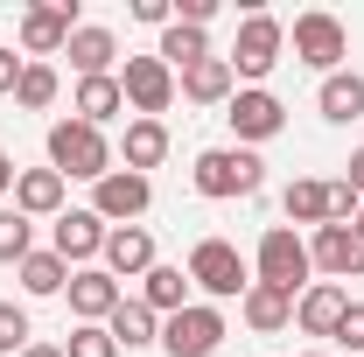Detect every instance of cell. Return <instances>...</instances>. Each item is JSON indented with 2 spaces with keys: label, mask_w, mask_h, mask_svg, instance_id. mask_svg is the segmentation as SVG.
Listing matches in <instances>:
<instances>
[{
  "label": "cell",
  "mask_w": 364,
  "mask_h": 357,
  "mask_svg": "<svg viewBox=\"0 0 364 357\" xmlns=\"http://www.w3.org/2000/svg\"><path fill=\"white\" fill-rule=\"evenodd\" d=\"M196 196H210V203H231V196H259V182H267V161L252 154V147H203L196 154Z\"/></svg>",
  "instance_id": "1"
},
{
  "label": "cell",
  "mask_w": 364,
  "mask_h": 357,
  "mask_svg": "<svg viewBox=\"0 0 364 357\" xmlns=\"http://www.w3.org/2000/svg\"><path fill=\"white\" fill-rule=\"evenodd\" d=\"M49 169L63 182H105L112 176V140L85 119H56L49 127Z\"/></svg>",
  "instance_id": "2"
},
{
  "label": "cell",
  "mask_w": 364,
  "mask_h": 357,
  "mask_svg": "<svg viewBox=\"0 0 364 357\" xmlns=\"http://www.w3.org/2000/svg\"><path fill=\"white\" fill-rule=\"evenodd\" d=\"M252 280H267L280 294H294L301 302V287H316V260H309V238L294 231V224H267L259 231V260H252Z\"/></svg>",
  "instance_id": "3"
},
{
  "label": "cell",
  "mask_w": 364,
  "mask_h": 357,
  "mask_svg": "<svg viewBox=\"0 0 364 357\" xmlns=\"http://www.w3.org/2000/svg\"><path fill=\"white\" fill-rule=\"evenodd\" d=\"M280 49H287V21L267 14V7H245V21H238V43H231V78H245V85H267L273 63H280Z\"/></svg>",
  "instance_id": "4"
},
{
  "label": "cell",
  "mask_w": 364,
  "mask_h": 357,
  "mask_svg": "<svg viewBox=\"0 0 364 357\" xmlns=\"http://www.w3.org/2000/svg\"><path fill=\"white\" fill-rule=\"evenodd\" d=\"M189 287H203L210 302H245V287H252V267H245V252L231 245V238H196V252H189Z\"/></svg>",
  "instance_id": "5"
},
{
  "label": "cell",
  "mask_w": 364,
  "mask_h": 357,
  "mask_svg": "<svg viewBox=\"0 0 364 357\" xmlns=\"http://www.w3.org/2000/svg\"><path fill=\"white\" fill-rule=\"evenodd\" d=\"M77 36V0H28L21 7V21H14V43L28 63H49V56H63Z\"/></svg>",
  "instance_id": "6"
},
{
  "label": "cell",
  "mask_w": 364,
  "mask_h": 357,
  "mask_svg": "<svg viewBox=\"0 0 364 357\" xmlns=\"http://www.w3.org/2000/svg\"><path fill=\"white\" fill-rule=\"evenodd\" d=\"M287 43H294V56H301L309 70H322V78H336V70H343V56H350V28H343L336 14H322V7H309V14H294Z\"/></svg>",
  "instance_id": "7"
},
{
  "label": "cell",
  "mask_w": 364,
  "mask_h": 357,
  "mask_svg": "<svg viewBox=\"0 0 364 357\" xmlns=\"http://www.w3.org/2000/svg\"><path fill=\"white\" fill-rule=\"evenodd\" d=\"M225 336L231 329H225V309H218V302H189L182 315L161 322V351L168 357H218Z\"/></svg>",
  "instance_id": "8"
},
{
  "label": "cell",
  "mask_w": 364,
  "mask_h": 357,
  "mask_svg": "<svg viewBox=\"0 0 364 357\" xmlns=\"http://www.w3.org/2000/svg\"><path fill=\"white\" fill-rule=\"evenodd\" d=\"M225 119H231V134H238V147H259V140L287 134V105H280L267 85H238L231 105H225Z\"/></svg>",
  "instance_id": "9"
},
{
  "label": "cell",
  "mask_w": 364,
  "mask_h": 357,
  "mask_svg": "<svg viewBox=\"0 0 364 357\" xmlns=\"http://www.w3.org/2000/svg\"><path fill=\"white\" fill-rule=\"evenodd\" d=\"M119 91H127V105H134L140 119H161V112L176 105V70H168L161 56H127Z\"/></svg>",
  "instance_id": "10"
},
{
  "label": "cell",
  "mask_w": 364,
  "mask_h": 357,
  "mask_svg": "<svg viewBox=\"0 0 364 357\" xmlns=\"http://www.w3.org/2000/svg\"><path fill=\"white\" fill-rule=\"evenodd\" d=\"M147 203H154V182L134 176V169H112L105 182H91V211H98L105 224H140Z\"/></svg>",
  "instance_id": "11"
},
{
  "label": "cell",
  "mask_w": 364,
  "mask_h": 357,
  "mask_svg": "<svg viewBox=\"0 0 364 357\" xmlns=\"http://www.w3.org/2000/svg\"><path fill=\"white\" fill-rule=\"evenodd\" d=\"M105 231H112V224L98 218V211H63V218H56V238H49V252L77 273V267H91V260H105Z\"/></svg>",
  "instance_id": "12"
},
{
  "label": "cell",
  "mask_w": 364,
  "mask_h": 357,
  "mask_svg": "<svg viewBox=\"0 0 364 357\" xmlns=\"http://www.w3.org/2000/svg\"><path fill=\"white\" fill-rule=\"evenodd\" d=\"M309 260H316V273H329V280H364V238L350 224H316Z\"/></svg>",
  "instance_id": "13"
},
{
  "label": "cell",
  "mask_w": 364,
  "mask_h": 357,
  "mask_svg": "<svg viewBox=\"0 0 364 357\" xmlns=\"http://www.w3.org/2000/svg\"><path fill=\"white\" fill-rule=\"evenodd\" d=\"M63 294H70V315H77V322H112V309L127 302V287H119L105 267H77Z\"/></svg>",
  "instance_id": "14"
},
{
  "label": "cell",
  "mask_w": 364,
  "mask_h": 357,
  "mask_svg": "<svg viewBox=\"0 0 364 357\" xmlns=\"http://www.w3.org/2000/svg\"><path fill=\"white\" fill-rule=\"evenodd\" d=\"M154 267V231L147 224H112L105 231V273L112 280H140Z\"/></svg>",
  "instance_id": "15"
},
{
  "label": "cell",
  "mask_w": 364,
  "mask_h": 357,
  "mask_svg": "<svg viewBox=\"0 0 364 357\" xmlns=\"http://www.w3.org/2000/svg\"><path fill=\"white\" fill-rule=\"evenodd\" d=\"M63 196H70V182L56 169H21L14 176V211L21 218H63Z\"/></svg>",
  "instance_id": "16"
},
{
  "label": "cell",
  "mask_w": 364,
  "mask_h": 357,
  "mask_svg": "<svg viewBox=\"0 0 364 357\" xmlns=\"http://www.w3.org/2000/svg\"><path fill=\"white\" fill-rule=\"evenodd\" d=\"M70 70L77 78H112V63H119V36L112 28H98V21H77V36H70Z\"/></svg>",
  "instance_id": "17"
},
{
  "label": "cell",
  "mask_w": 364,
  "mask_h": 357,
  "mask_svg": "<svg viewBox=\"0 0 364 357\" xmlns=\"http://www.w3.org/2000/svg\"><path fill=\"white\" fill-rule=\"evenodd\" d=\"M343 309H350V294H343L336 280H316V287H301V302H294V322H301V336H336Z\"/></svg>",
  "instance_id": "18"
},
{
  "label": "cell",
  "mask_w": 364,
  "mask_h": 357,
  "mask_svg": "<svg viewBox=\"0 0 364 357\" xmlns=\"http://www.w3.org/2000/svg\"><path fill=\"white\" fill-rule=\"evenodd\" d=\"M176 91L189 98V105H231V91H238L231 56H203V63H189V70L176 78Z\"/></svg>",
  "instance_id": "19"
},
{
  "label": "cell",
  "mask_w": 364,
  "mask_h": 357,
  "mask_svg": "<svg viewBox=\"0 0 364 357\" xmlns=\"http://www.w3.org/2000/svg\"><path fill=\"white\" fill-rule=\"evenodd\" d=\"M127 112V91H119V70L112 78H77V98H70V119H85L105 134V119H119Z\"/></svg>",
  "instance_id": "20"
},
{
  "label": "cell",
  "mask_w": 364,
  "mask_h": 357,
  "mask_svg": "<svg viewBox=\"0 0 364 357\" xmlns=\"http://www.w3.org/2000/svg\"><path fill=\"white\" fill-rule=\"evenodd\" d=\"M238 315H245L252 336H280V329L294 322V294H280V287H267V280H252L245 302H238Z\"/></svg>",
  "instance_id": "21"
},
{
  "label": "cell",
  "mask_w": 364,
  "mask_h": 357,
  "mask_svg": "<svg viewBox=\"0 0 364 357\" xmlns=\"http://www.w3.org/2000/svg\"><path fill=\"white\" fill-rule=\"evenodd\" d=\"M140 302L161 315V322H168V315H182V309H189V273H182V267H161V260H154V267L140 273Z\"/></svg>",
  "instance_id": "22"
},
{
  "label": "cell",
  "mask_w": 364,
  "mask_h": 357,
  "mask_svg": "<svg viewBox=\"0 0 364 357\" xmlns=\"http://www.w3.org/2000/svg\"><path fill=\"white\" fill-rule=\"evenodd\" d=\"M119 154H127V169H134V176L161 169V161H168V127H161V119H127V140H119Z\"/></svg>",
  "instance_id": "23"
},
{
  "label": "cell",
  "mask_w": 364,
  "mask_h": 357,
  "mask_svg": "<svg viewBox=\"0 0 364 357\" xmlns=\"http://www.w3.org/2000/svg\"><path fill=\"white\" fill-rule=\"evenodd\" d=\"M105 329H112V343H119V351H147V343H161V315L147 309L140 294H134V302H119Z\"/></svg>",
  "instance_id": "24"
},
{
  "label": "cell",
  "mask_w": 364,
  "mask_h": 357,
  "mask_svg": "<svg viewBox=\"0 0 364 357\" xmlns=\"http://www.w3.org/2000/svg\"><path fill=\"white\" fill-rule=\"evenodd\" d=\"M316 105H322V119H336V127L364 119V78H358V70H336V78H322Z\"/></svg>",
  "instance_id": "25"
},
{
  "label": "cell",
  "mask_w": 364,
  "mask_h": 357,
  "mask_svg": "<svg viewBox=\"0 0 364 357\" xmlns=\"http://www.w3.org/2000/svg\"><path fill=\"white\" fill-rule=\"evenodd\" d=\"M280 211H287V224H329V182H316V176H294L287 182V196H280Z\"/></svg>",
  "instance_id": "26"
},
{
  "label": "cell",
  "mask_w": 364,
  "mask_h": 357,
  "mask_svg": "<svg viewBox=\"0 0 364 357\" xmlns=\"http://www.w3.org/2000/svg\"><path fill=\"white\" fill-rule=\"evenodd\" d=\"M154 56H161V63H168V70H189V63H203V56H210V36H203V28H189V21H168V28H161V49H154Z\"/></svg>",
  "instance_id": "27"
},
{
  "label": "cell",
  "mask_w": 364,
  "mask_h": 357,
  "mask_svg": "<svg viewBox=\"0 0 364 357\" xmlns=\"http://www.w3.org/2000/svg\"><path fill=\"white\" fill-rule=\"evenodd\" d=\"M56 91H63L56 63H21V85H14V105H21V112H49Z\"/></svg>",
  "instance_id": "28"
},
{
  "label": "cell",
  "mask_w": 364,
  "mask_h": 357,
  "mask_svg": "<svg viewBox=\"0 0 364 357\" xmlns=\"http://www.w3.org/2000/svg\"><path fill=\"white\" fill-rule=\"evenodd\" d=\"M14 273H21V287H28V294H63V287H70V267H63L56 252H28Z\"/></svg>",
  "instance_id": "29"
},
{
  "label": "cell",
  "mask_w": 364,
  "mask_h": 357,
  "mask_svg": "<svg viewBox=\"0 0 364 357\" xmlns=\"http://www.w3.org/2000/svg\"><path fill=\"white\" fill-rule=\"evenodd\" d=\"M36 252V218H21V211H0V267H21Z\"/></svg>",
  "instance_id": "30"
},
{
  "label": "cell",
  "mask_w": 364,
  "mask_h": 357,
  "mask_svg": "<svg viewBox=\"0 0 364 357\" xmlns=\"http://www.w3.org/2000/svg\"><path fill=\"white\" fill-rule=\"evenodd\" d=\"M63 357H119V343H112V329H105V322H77V329H70V343H63Z\"/></svg>",
  "instance_id": "31"
},
{
  "label": "cell",
  "mask_w": 364,
  "mask_h": 357,
  "mask_svg": "<svg viewBox=\"0 0 364 357\" xmlns=\"http://www.w3.org/2000/svg\"><path fill=\"white\" fill-rule=\"evenodd\" d=\"M36 343V329H28V315L14 309V302H0V357H21Z\"/></svg>",
  "instance_id": "32"
},
{
  "label": "cell",
  "mask_w": 364,
  "mask_h": 357,
  "mask_svg": "<svg viewBox=\"0 0 364 357\" xmlns=\"http://www.w3.org/2000/svg\"><path fill=\"white\" fill-rule=\"evenodd\" d=\"M329 343H343V351H364V302H350L343 309V322H336V336Z\"/></svg>",
  "instance_id": "33"
},
{
  "label": "cell",
  "mask_w": 364,
  "mask_h": 357,
  "mask_svg": "<svg viewBox=\"0 0 364 357\" xmlns=\"http://www.w3.org/2000/svg\"><path fill=\"white\" fill-rule=\"evenodd\" d=\"M358 203H364V196L350 189V182H329V224H350V218H358Z\"/></svg>",
  "instance_id": "34"
},
{
  "label": "cell",
  "mask_w": 364,
  "mask_h": 357,
  "mask_svg": "<svg viewBox=\"0 0 364 357\" xmlns=\"http://www.w3.org/2000/svg\"><path fill=\"white\" fill-rule=\"evenodd\" d=\"M134 21H147V28H168V21H176V0H134Z\"/></svg>",
  "instance_id": "35"
},
{
  "label": "cell",
  "mask_w": 364,
  "mask_h": 357,
  "mask_svg": "<svg viewBox=\"0 0 364 357\" xmlns=\"http://www.w3.org/2000/svg\"><path fill=\"white\" fill-rule=\"evenodd\" d=\"M176 21H189V28H210V21H218V0H176Z\"/></svg>",
  "instance_id": "36"
},
{
  "label": "cell",
  "mask_w": 364,
  "mask_h": 357,
  "mask_svg": "<svg viewBox=\"0 0 364 357\" xmlns=\"http://www.w3.org/2000/svg\"><path fill=\"white\" fill-rule=\"evenodd\" d=\"M21 63H28V56H14V49H0V91H14V85H21Z\"/></svg>",
  "instance_id": "37"
},
{
  "label": "cell",
  "mask_w": 364,
  "mask_h": 357,
  "mask_svg": "<svg viewBox=\"0 0 364 357\" xmlns=\"http://www.w3.org/2000/svg\"><path fill=\"white\" fill-rule=\"evenodd\" d=\"M343 182H350V189H358V196H364V147H358V154H350V176H343Z\"/></svg>",
  "instance_id": "38"
},
{
  "label": "cell",
  "mask_w": 364,
  "mask_h": 357,
  "mask_svg": "<svg viewBox=\"0 0 364 357\" xmlns=\"http://www.w3.org/2000/svg\"><path fill=\"white\" fill-rule=\"evenodd\" d=\"M14 176H21V169H14V154H0V196L14 189Z\"/></svg>",
  "instance_id": "39"
},
{
  "label": "cell",
  "mask_w": 364,
  "mask_h": 357,
  "mask_svg": "<svg viewBox=\"0 0 364 357\" xmlns=\"http://www.w3.org/2000/svg\"><path fill=\"white\" fill-rule=\"evenodd\" d=\"M21 357H63V343H28Z\"/></svg>",
  "instance_id": "40"
},
{
  "label": "cell",
  "mask_w": 364,
  "mask_h": 357,
  "mask_svg": "<svg viewBox=\"0 0 364 357\" xmlns=\"http://www.w3.org/2000/svg\"><path fill=\"white\" fill-rule=\"evenodd\" d=\"M350 231H358V238H364V203H358V218H350Z\"/></svg>",
  "instance_id": "41"
},
{
  "label": "cell",
  "mask_w": 364,
  "mask_h": 357,
  "mask_svg": "<svg viewBox=\"0 0 364 357\" xmlns=\"http://www.w3.org/2000/svg\"><path fill=\"white\" fill-rule=\"evenodd\" d=\"M309 357H329V351H309Z\"/></svg>",
  "instance_id": "42"
}]
</instances>
